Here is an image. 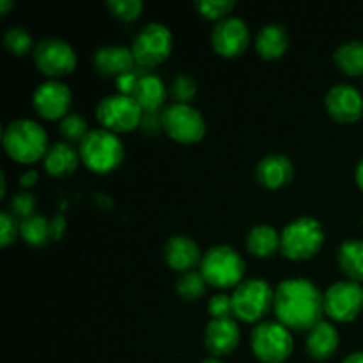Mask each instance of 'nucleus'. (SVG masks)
<instances>
[{"instance_id":"30","label":"nucleus","mask_w":363,"mask_h":363,"mask_svg":"<svg viewBox=\"0 0 363 363\" xmlns=\"http://www.w3.org/2000/svg\"><path fill=\"white\" fill-rule=\"evenodd\" d=\"M4 45H6V48L9 50L13 55L23 57L30 52L34 41H32V35L27 28L11 27L7 28L6 34H4Z\"/></svg>"},{"instance_id":"1","label":"nucleus","mask_w":363,"mask_h":363,"mask_svg":"<svg viewBox=\"0 0 363 363\" xmlns=\"http://www.w3.org/2000/svg\"><path fill=\"white\" fill-rule=\"evenodd\" d=\"M277 319L289 330L311 332L325 315V294L308 279H287L275 289Z\"/></svg>"},{"instance_id":"12","label":"nucleus","mask_w":363,"mask_h":363,"mask_svg":"<svg viewBox=\"0 0 363 363\" xmlns=\"http://www.w3.org/2000/svg\"><path fill=\"white\" fill-rule=\"evenodd\" d=\"M325 311L339 323L357 319L363 311V286L353 280H339L325 293Z\"/></svg>"},{"instance_id":"29","label":"nucleus","mask_w":363,"mask_h":363,"mask_svg":"<svg viewBox=\"0 0 363 363\" xmlns=\"http://www.w3.org/2000/svg\"><path fill=\"white\" fill-rule=\"evenodd\" d=\"M59 130H60V135L66 138V142H69V144L78 142V145L82 144V140H84V138L87 137L89 131H91L89 130V124L87 121H85V117H82L80 113H73V112L67 113V116L60 121Z\"/></svg>"},{"instance_id":"18","label":"nucleus","mask_w":363,"mask_h":363,"mask_svg":"<svg viewBox=\"0 0 363 363\" xmlns=\"http://www.w3.org/2000/svg\"><path fill=\"white\" fill-rule=\"evenodd\" d=\"M167 264L179 273H188L202 262V252L199 245L188 236H172L163 247Z\"/></svg>"},{"instance_id":"10","label":"nucleus","mask_w":363,"mask_h":363,"mask_svg":"<svg viewBox=\"0 0 363 363\" xmlns=\"http://www.w3.org/2000/svg\"><path fill=\"white\" fill-rule=\"evenodd\" d=\"M174 39L169 28L158 21L144 25L131 43L135 62L144 67H155L165 62L172 52Z\"/></svg>"},{"instance_id":"28","label":"nucleus","mask_w":363,"mask_h":363,"mask_svg":"<svg viewBox=\"0 0 363 363\" xmlns=\"http://www.w3.org/2000/svg\"><path fill=\"white\" fill-rule=\"evenodd\" d=\"M206 286H208V282H206L201 272H188L179 277L176 284V291L183 300L195 301L201 296H204Z\"/></svg>"},{"instance_id":"42","label":"nucleus","mask_w":363,"mask_h":363,"mask_svg":"<svg viewBox=\"0 0 363 363\" xmlns=\"http://www.w3.org/2000/svg\"><path fill=\"white\" fill-rule=\"evenodd\" d=\"M13 6H14V4L9 2V0H0V13L6 14L7 9H9V7H13Z\"/></svg>"},{"instance_id":"41","label":"nucleus","mask_w":363,"mask_h":363,"mask_svg":"<svg viewBox=\"0 0 363 363\" xmlns=\"http://www.w3.org/2000/svg\"><path fill=\"white\" fill-rule=\"evenodd\" d=\"M342 363H363V351H358V353H351L350 357L344 358Z\"/></svg>"},{"instance_id":"25","label":"nucleus","mask_w":363,"mask_h":363,"mask_svg":"<svg viewBox=\"0 0 363 363\" xmlns=\"http://www.w3.org/2000/svg\"><path fill=\"white\" fill-rule=\"evenodd\" d=\"M337 261L353 282H363V240H346L339 247Z\"/></svg>"},{"instance_id":"26","label":"nucleus","mask_w":363,"mask_h":363,"mask_svg":"<svg viewBox=\"0 0 363 363\" xmlns=\"http://www.w3.org/2000/svg\"><path fill=\"white\" fill-rule=\"evenodd\" d=\"M333 59L339 69L350 77H360L363 74V41L351 39L340 45L333 53Z\"/></svg>"},{"instance_id":"9","label":"nucleus","mask_w":363,"mask_h":363,"mask_svg":"<svg viewBox=\"0 0 363 363\" xmlns=\"http://www.w3.org/2000/svg\"><path fill=\"white\" fill-rule=\"evenodd\" d=\"M144 110L135 101L133 96L121 94V92L105 96L96 106V117L101 126L113 133H126L138 128Z\"/></svg>"},{"instance_id":"4","label":"nucleus","mask_w":363,"mask_h":363,"mask_svg":"<svg viewBox=\"0 0 363 363\" xmlns=\"http://www.w3.org/2000/svg\"><path fill=\"white\" fill-rule=\"evenodd\" d=\"M325 243V229L312 216H300L284 227L280 234V250L287 259L307 261L314 257Z\"/></svg>"},{"instance_id":"23","label":"nucleus","mask_w":363,"mask_h":363,"mask_svg":"<svg viewBox=\"0 0 363 363\" xmlns=\"http://www.w3.org/2000/svg\"><path fill=\"white\" fill-rule=\"evenodd\" d=\"M289 46L287 28L280 23H268L255 35V48L259 55L266 60H275L286 53Z\"/></svg>"},{"instance_id":"35","label":"nucleus","mask_w":363,"mask_h":363,"mask_svg":"<svg viewBox=\"0 0 363 363\" xmlns=\"http://www.w3.org/2000/svg\"><path fill=\"white\" fill-rule=\"evenodd\" d=\"M149 67H144V66H135L133 69H130L128 73L121 74L119 78H116V85H117V91L121 92V94H126V96H131L133 94L135 87H137V84L140 82V78L144 77V74L149 73Z\"/></svg>"},{"instance_id":"5","label":"nucleus","mask_w":363,"mask_h":363,"mask_svg":"<svg viewBox=\"0 0 363 363\" xmlns=\"http://www.w3.org/2000/svg\"><path fill=\"white\" fill-rule=\"evenodd\" d=\"M201 273L206 282L220 289L238 287L243 282L245 261L236 248L229 245H216L202 257Z\"/></svg>"},{"instance_id":"8","label":"nucleus","mask_w":363,"mask_h":363,"mask_svg":"<svg viewBox=\"0 0 363 363\" xmlns=\"http://www.w3.org/2000/svg\"><path fill=\"white\" fill-rule=\"evenodd\" d=\"M162 126L179 144H195L206 135V119L201 110L183 103H170L162 110Z\"/></svg>"},{"instance_id":"19","label":"nucleus","mask_w":363,"mask_h":363,"mask_svg":"<svg viewBox=\"0 0 363 363\" xmlns=\"http://www.w3.org/2000/svg\"><path fill=\"white\" fill-rule=\"evenodd\" d=\"M294 176V165L286 155H266L255 167V177L259 184H262L268 190H279L286 186Z\"/></svg>"},{"instance_id":"31","label":"nucleus","mask_w":363,"mask_h":363,"mask_svg":"<svg viewBox=\"0 0 363 363\" xmlns=\"http://www.w3.org/2000/svg\"><path fill=\"white\" fill-rule=\"evenodd\" d=\"M169 94L172 96L174 103L190 105V103L194 101L195 96H197V82H195L194 77H190V74L179 73L177 77H174L172 82H170Z\"/></svg>"},{"instance_id":"40","label":"nucleus","mask_w":363,"mask_h":363,"mask_svg":"<svg viewBox=\"0 0 363 363\" xmlns=\"http://www.w3.org/2000/svg\"><path fill=\"white\" fill-rule=\"evenodd\" d=\"M354 179H357V184L363 190V158L358 162L357 170H354Z\"/></svg>"},{"instance_id":"16","label":"nucleus","mask_w":363,"mask_h":363,"mask_svg":"<svg viewBox=\"0 0 363 363\" xmlns=\"http://www.w3.org/2000/svg\"><path fill=\"white\" fill-rule=\"evenodd\" d=\"M241 339L240 326L233 318L211 319L206 326L204 344L213 357H227L238 347Z\"/></svg>"},{"instance_id":"24","label":"nucleus","mask_w":363,"mask_h":363,"mask_svg":"<svg viewBox=\"0 0 363 363\" xmlns=\"http://www.w3.org/2000/svg\"><path fill=\"white\" fill-rule=\"evenodd\" d=\"M247 248L255 257H272L280 250V234L272 225H254L247 234Z\"/></svg>"},{"instance_id":"21","label":"nucleus","mask_w":363,"mask_h":363,"mask_svg":"<svg viewBox=\"0 0 363 363\" xmlns=\"http://www.w3.org/2000/svg\"><path fill=\"white\" fill-rule=\"evenodd\" d=\"M82 162L80 151L69 142H53L43 158L45 170L53 177L69 176Z\"/></svg>"},{"instance_id":"7","label":"nucleus","mask_w":363,"mask_h":363,"mask_svg":"<svg viewBox=\"0 0 363 363\" xmlns=\"http://www.w3.org/2000/svg\"><path fill=\"white\" fill-rule=\"evenodd\" d=\"M275 303V291L266 280H243L233 293L234 318L245 323H255L264 318Z\"/></svg>"},{"instance_id":"20","label":"nucleus","mask_w":363,"mask_h":363,"mask_svg":"<svg viewBox=\"0 0 363 363\" xmlns=\"http://www.w3.org/2000/svg\"><path fill=\"white\" fill-rule=\"evenodd\" d=\"M133 99L140 105L144 112H162L165 108L167 96H169V89H167L165 82L149 71L147 74L140 78L133 91Z\"/></svg>"},{"instance_id":"13","label":"nucleus","mask_w":363,"mask_h":363,"mask_svg":"<svg viewBox=\"0 0 363 363\" xmlns=\"http://www.w3.org/2000/svg\"><path fill=\"white\" fill-rule=\"evenodd\" d=\"M73 94L60 80H48L38 85L32 96L34 110L45 119H64L69 113Z\"/></svg>"},{"instance_id":"33","label":"nucleus","mask_w":363,"mask_h":363,"mask_svg":"<svg viewBox=\"0 0 363 363\" xmlns=\"http://www.w3.org/2000/svg\"><path fill=\"white\" fill-rule=\"evenodd\" d=\"M236 2L234 0H197L195 7L199 13L208 20H223L229 16L230 11L234 9Z\"/></svg>"},{"instance_id":"36","label":"nucleus","mask_w":363,"mask_h":363,"mask_svg":"<svg viewBox=\"0 0 363 363\" xmlns=\"http://www.w3.org/2000/svg\"><path fill=\"white\" fill-rule=\"evenodd\" d=\"M20 234V220L9 211L0 213V247H9Z\"/></svg>"},{"instance_id":"15","label":"nucleus","mask_w":363,"mask_h":363,"mask_svg":"<svg viewBox=\"0 0 363 363\" xmlns=\"http://www.w3.org/2000/svg\"><path fill=\"white\" fill-rule=\"evenodd\" d=\"M325 105L337 123H354L363 113V96L354 85L335 84L326 92Z\"/></svg>"},{"instance_id":"32","label":"nucleus","mask_w":363,"mask_h":363,"mask_svg":"<svg viewBox=\"0 0 363 363\" xmlns=\"http://www.w3.org/2000/svg\"><path fill=\"white\" fill-rule=\"evenodd\" d=\"M110 14L116 16L121 21H133L144 11V4L142 0H108L106 2Z\"/></svg>"},{"instance_id":"17","label":"nucleus","mask_w":363,"mask_h":363,"mask_svg":"<svg viewBox=\"0 0 363 363\" xmlns=\"http://www.w3.org/2000/svg\"><path fill=\"white\" fill-rule=\"evenodd\" d=\"M92 64L98 74L106 78H119L137 66L131 48L123 45H106L94 52Z\"/></svg>"},{"instance_id":"2","label":"nucleus","mask_w":363,"mask_h":363,"mask_svg":"<svg viewBox=\"0 0 363 363\" xmlns=\"http://www.w3.org/2000/svg\"><path fill=\"white\" fill-rule=\"evenodd\" d=\"M2 144L7 155L20 163H34L48 151L45 128L32 119H14L4 128Z\"/></svg>"},{"instance_id":"44","label":"nucleus","mask_w":363,"mask_h":363,"mask_svg":"<svg viewBox=\"0 0 363 363\" xmlns=\"http://www.w3.org/2000/svg\"><path fill=\"white\" fill-rule=\"evenodd\" d=\"M202 363H223L222 360H220V358H216V357H211V358H206L204 362Z\"/></svg>"},{"instance_id":"27","label":"nucleus","mask_w":363,"mask_h":363,"mask_svg":"<svg viewBox=\"0 0 363 363\" xmlns=\"http://www.w3.org/2000/svg\"><path fill=\"white\" fill-rule=\"evenodd\" d=\"M20 236L23 238L25 243L32 247H41L48 243L52 236V225L43 215H32L30 218H25L20 222Z\"/></svg>"},{"instance_id":"3","label":"nucleus","mask_w":363,"mask_h":363,"mask_svg":"<svg viewBox=\"0 0 363 363\" xmlns=\"http://www.w3.org/2000/svg\"><path fill=\"white\" fill-rule=\"evenodd\" d=\"M80 158L89 170L98 174H108L116 170L124 160V145L117 133L96 128L78 145Z\"/></svg>"},{"instance_id":"37","label":"nucleus","mask_w":363,"mask_h":363,"mask_svg":"<svg viewBox=\"0 0 363 363\" xmlns=\"http://www.w3.org/2000/svg\"><path fill=\"white\" fill-rule=\"evenodd\" d=\"M208 312L211 314L213 319L233 318L234 315L233 296H227V294H216V296L209 298Z\"/></svg>"},{"instance_id":"39","label":"nucleus","mask_w":363,"mask_h":363,"mask_svg":"<svg viewBox=\"0 0 363 363\" xmlns=\"http://www.w3.org/2000/svg\"><path fill=\"white\" fill-rule=\"evenodd\" d=\"M38 179H39V174L35 172V170H27L25 174H21L20 184L23 188H30V186H34L35 183H38Z\"/></svg>"},{"instance_id":"22","label":"nucleus","mask_w":363,"mask_h":363,"mask_svg":"<svg viewBox=\"0 0 363 363\" xmlns=\"http://www.w3.org/2000/svg\"><path fill=\"white\" fill-rule=\"evenodd\" d=\"M339 330H337L332 323L321 321L308 332L305 346H307V353L311 354L314 360L325 362L335 354V351L339 350Z\"/></svg>"},{"instance_id":"38","label":"nucleus","mask_w":363,"mask_h":363,"mask_svg":"<svg viewBox=\"0 0 363 363\" xmlns=\"http://www.w3.org/2000/svg\"><path fill=\"white\" fill-rule=\"evenodd\" d=\"M142 133L145 135H156L160 131H163L162 126V112H144L140 121Z\"/></svg>"},{"instance_id":"11","label":"nucleus","mask_w":363,"mask_h":363,"mask_svg":"<svg viewBox=\"0 0 363 363\" xmlns=\"http://www.w3.org/2000/svg\"><path fill=\"white\" fill-rule=\"evenodd\" d=\"M34 62L43 74L57 80L59 77L73 73L77 67V52L69 43L59 38H46L35 45Z\"/></svg>"},{"instance_id":"34","label":"nucleus","mask_w":363,"mask_h":363,"mask_svg":"<svg viewBox=\"0 0 363 363\" xmlns=\"http://www.w3.org/2000/svg\"><path fill=\"white\" fill-rule=\"evenodd\" d=\"M35 206H38V202H35L34 194L20 191L9 201V213L21 222V220L30 218L32 215H35Z\"/></svg>"},{"instance_id":"6","label":"nucleus","mask_w":363,"mask_h":363,"mask_svg":"<svg viewBox=\"0 0 363 363\" xmlns=\"http://www.w3.org/2000/svg\"><path fill=\"white\" fill-rule=\"evenodd\" d=\"M250 346L262 363H284L293 353V335L279 321H264L250 333Z\"/></svg>"},{"instance_id":"43","label":"nucleus","mask_w":363,"mask_h":363,"mask_svg":"<svg viewBox=\"0 0 363 363\" xmlns=\"http://www.w3.org/2000/svg\"><path fill=\"white\" fill-rule=\"evenodd\" d=\"M6 188H7V184H6V174H0V195H6Z\"/></svg>"},{"instance_id":"14","label":"nucleus","mask_w":363,"mask_h":363,"mask_svg":"<svg viewBox=\"0 0 363 363\" xmlns=\"http://www.w3.org/2000/svg\"><path fill=\"white\" fill-rule=\"evenodd\" d=\"M250 43V30L245 20L227 16L215 25L211 32V45L218 55L233 59L241 55Z\"/></svg>"}]
</instances>
